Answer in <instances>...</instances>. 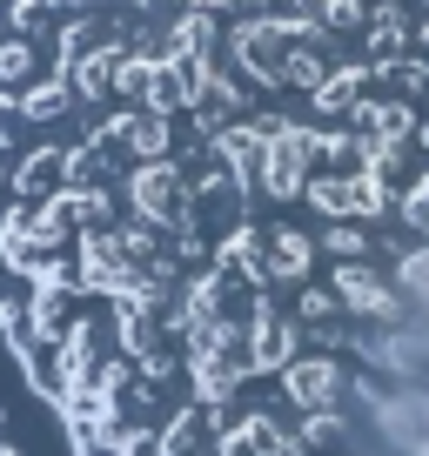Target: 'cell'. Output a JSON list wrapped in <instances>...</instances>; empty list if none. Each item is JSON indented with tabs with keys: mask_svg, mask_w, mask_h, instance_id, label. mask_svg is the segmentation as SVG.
<instances>
[{
	"mask_svg": "<svg viewBox=\"0 0 429 456\" xmlns=\"http://www.w3.org/2000/svg\"><path fill=\"white\" fill-rule=\"evenodd\" d=\"M0 456H14V443H7V436H0Z\"/></svg>",
	"mask_w": 429,
	"mask_h": 456,
	"instance_id": "cell-2",
	"label": "cell"
},
{
	"mask_svg": "<svg viewBox=\"0 0 429 456\" xmlns=\"http://www.w3.org/2000/svg\"><path fill=\"white\" fill-rule=\"evenodd\" d=\"M0 342L74 456H429V0H0Z\"/></svg>",
	"mask_w": 429,
	"mask_h": 456,
	"instance_id": "cell-1",
	"label": "cell"
}]
</instances>
